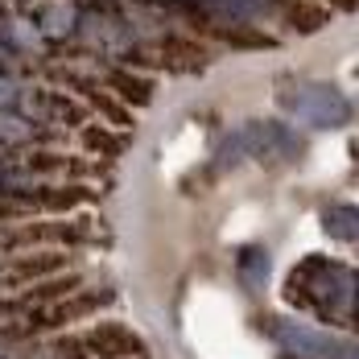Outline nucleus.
<instances>
[{"instance_id": "nucleus-1", "label": "nucleus", "mask_w": 359, "mask_h": 359, "mask_svg": "<svg viewBox=\"0 0 359 359\" xmlns=\"http://www.w3.org/2000/svg\"><path fill=\"white\" fill-rule=\"evenodd\" d=\"M289 297L323 318L351 323L359 314V273L339 264V260H318L310 256L302 269H293L289 277Z\"/></svg>"}, {"instance_id": "nucleus-2", "label": "nucleus", "mask_w": 359, "mask_h": 359, "mask_svg": "<svg viewBox=\"0 0 359 359\" xmlns=\"http://www.w3.org/2000/svg\"><path fill=\"white\" fill-rule=\"evenodd\" d=\"M302 153V141L289 133L285 124L277 120H256V124H244L240 133H231L227 141L219 144V161L231 165L240 157H260V161H289Z\"/></svg>"}, {"instance_id": "nucleus-3", "label": "nucleus", "mask_w": 359, "mask_h": 359, "mask_svg": "<svg viewBox=\"0 0 359 359\" xmlns=\"http://www.w3.org/2000/svg\"><path fill=\"white\" fill-rule=\"evenodd\" d=\"M281 108L293 120L310 124V128H339V124L351 120L347 95L339 87H330V83H297V87H285L281 91Z\"/></svg>"}, {"instance_id": "nucleus-4", "label": "nucleus", "mask_w": 359, "mask_h": 359, "mask_svg": "<svg viewBox=\"0 0 359 359\" xmlns=\"http://www.w3.org/2000/svg\"><path fill=\"white\" fill-rule=\"evenodd\" d=\"M277 339H281V347H285L289 355H297V359H334L339 355L334 339H326L323 330H310V326H297V323H281L277 326Z\"/></svg>"}, {"instance_id": "nucleus-5", "label": "nucleus", "mask_w": 359, "mask_h": 359, "mask_svg": "<svg viewBox=\"0 0 359 359\" xmlns=\"http://www.w3.org/2000/svg\"><path fill=\"white\" fill-rule=\"evenodd\" d=\"M323 227H326V236H334V240H359V207H351V203L326 207Z\"/></svg>"}, {"instance_id": "nucleus-6", "label": "nucleus", "mask_w": 359, "mask_h": 359, "mask_svg": "<svg viewBox=\"0 0 359 359\" xmlns=\"http://www.w3.org/2000/svg\"><path fill=\"white\" fill-rule=\"evenodd\" d=\"M240 273H244V285L260 289L264 281H269V252H264V248H248V252H244Z\"/></svg>"}]
</instances>
